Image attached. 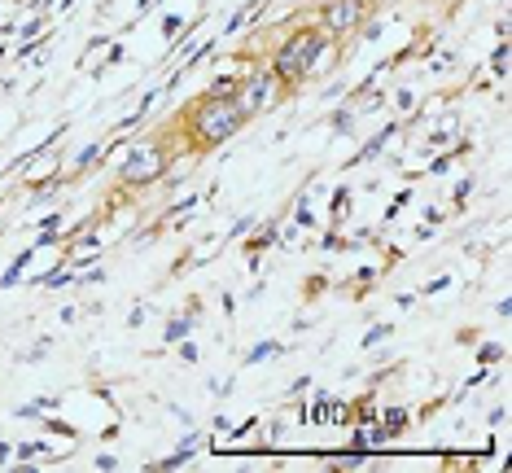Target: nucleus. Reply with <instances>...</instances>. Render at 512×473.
Listing matches in <instances>:
<instances>
[{
	"mask_svg": "<svg viewBox=\"0 0 512 473\" xmlns=\"http://www.w3.org/2000/svg\"><path fill=\"white\" fill-rule=\"evenodd\" d=\"M364 18H368V0H333L324 9V31L329 36H351Z\"/></svg>",
	"mask_w": 512,
	"mask_h": 473,
	"instance_id": "4",
	"label": "nucleus"
},
{
	"mask_svg": "<svg viewBox=\"0 0 512 473\" xmlns=\"http://www.w3.org/2000/svg\"><path fill=\"white\" fill-rule=\"evenodd\" d=\"M97 469L110 473V469H119V460H114V456H97Z\"/></svg>",
	"mask_w": 512,
	"mask_h": 473,
	"instance_id": "8",
	"label": "nucleus"
},
{
	"mask_svg": "<svg viewBox=\"0 0 512 473\" xmlns=\"http://www.w3.org/2000/svg\"><path fill=\"white\" fill-rule=\"evenodd\" d=\"M246 114H241L237 97H202L197 106L189 110V132L197 136L202 145H224L228 136H237L246 128Z\"/></svg>",
	"mask_w": 512,
	"mask_h": 473,
	"instance_id": "1",
	"label": "nucleus"
},
{
	"mask_svg": "<svg viewBox=\"0 0 512 473\" xmlns=\"http://www.w3.org/2000/svg\"><path fill=\"white\" fill-rule=\"evenodd\" d=\"M158 171H162V154H158V145H141L132 158H127L123 176L132 180V184H145V180H154Z\"/></svg>",
	"mask_w": 512,
	"mask_h": 473,
	"instance_id": "5",
	"label": "nucleus"
},
{
	"mask_svg": "<svg viewBox=\"0 0 512 473\" xmlns=\"http://www.w3.org/2000/svg\"><path fill=\"white\" fill-rule=\"evenodd\" d=\"M237 88H241V79H232V75H219L215 84H211V92H206V97H237Z\"/></svg>",
	"mask_w": 512,
	"mask_h": 473,
	"instance_id": "6",
	"label": "nucleus"
},
{
	"mask_svg": "<svg viewBox=\"0 0 512 473\" xmlns=\"http://www.w3.org/2000/svg\"><path fill=\"white\" fill-rule=\"evenodd\" d=\"M324 49H329V36L316 31V27H302V31H294V36L281 44V49H276L272 75L281 79V84H298V79H307L320 66Z\"/></svg>",
	"mask_w": 512,
	"mask_h": 473,
	"instance_id": "2",
	"label": "nucleus"
},
{
	"mask_svg": "<svg viewBox=\"0 0 512 473\" xmlns=\"http://www.w3.org/2000/svg\"><path fill=\"white\" fill-rule=\"evenodd\" d=\"M276 97H281V79H276L272 71H259V75L241 79V88H237V106H241L246 119L263 114L267 106H276Z\"/></svg>",
	"mask_w": 512,
	"mask_h": 473,
	"instance_id": "3",
	"label": "nucleus"
},
{
	"mask_svg": "<svg viewBox=\"0 0 512 473\" xmlns=\"http://www.w3.org/2000/svg\"><path fill=\"white\" fill-rule=\"evenodd\" d=\"M184 333H189V320H176V325L167 329V342H176V338H184Z\"/></svg>",
	"mask_w": 512,
	"mask_h": 473,
	"instance_id": "7",
	"label": "nucleus"
}]
</instances>
